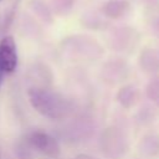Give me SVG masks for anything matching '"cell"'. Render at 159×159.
Listing matches in <instances>:
<instances>
[{
    "instance_id": "cell-1",
    "label": "cell",
    "mask_w": 159,
    "mask_h": 159,
    "mask_svg": "<svg viewBox=\"0 0 159 159\" xmlns=\"http://www.w3.org/2000/svg\"><path fill=\"white\" fill-rule=\"evenodd\" d=\"M29 101L31 106L43 117L50 119H65L75 111V103L63 94L47 88H30Z\"/></svg>"
},
{
    "instance_id": "cell-2",
    "label": "cell",
    "mask_w": 159,
    "mask_h": 159,
    "mask_svg": "<svg viewBox=\"0 0 159 159\" xmlns=\"http://www.w3.org/2000/svg\"><path fill=\"white\" fill-rule=\"evenodd\" d=\"M99 145L106 157L111 159H119L128 150V139L120 128L109 127L103 130Z\"/></svg>"
},
{
    "instance_id": "cell-3",
    "label": "cell",
    "mask_w": 159,
    "mask_h": 159,
    "mask_svg": "<svg viewBox=\"0 0 159 159\" xmlns=\"http://www.w3.org/2000/svg\"><path fill=\"white\" fill-rule=\"evenodd\" d=\"M27 143L32 148H35L36 150H39L40 153L50 158H57L61 152L58 142L48 133H45L41 130H35L30 133L27 137Z\"/></svg>"
},
{
    "instance_id": "cell-4",
    "label": "cell",
    "mask_w": 159,
    "mask_h": 159,
    "mask_svg": "<svg viewBox=\"0 0 159 159\" xmlns=\"http://www.w3.org/2000/svg\"><path fill=\"white\" fill-rule=\"evenodd\" d=\"M17 50L12 36L0 40V68L4 73H12L17 67Z\"/></svg>"
},
{
    "instance_id": "cell-5",
    "label": "cell",
    "mask_w": 159,
    "mask_h": 159,
    "mask_svg": "<svg viewBox=\"0 0 159 159\" xmlns=\"http://www.w3.org/2000/svg\"><path fill=\"white\" fill-rule=\"evenodd\" d=\"M127 76V67L124 62L112 61L106 63L102 71V77L109 82H118Z\"/></svg>"
},
{
    "instance_id": "cell-6",
    "label": "cell",
    "mask_w": 159,
    "mask_h": 159,
    "mask_svg": "<svg viewBox=\"0 0 159 159\" xmlns=\"http://www.w3.org/2000/svg\"><path fill=\"white\" fill-rule=\"evenodd\" d=\"M140 67L147 73L159 72V51L154 48H147L142 52L139 58Z\"/></svg>"
},
{
    "instance_id": "cell-7",
    "label": "cell",
    "mask_w": 159,
    "mask_h": 159,
    "mask_svg": "<svg viewBox=\"0 0 159 159\" xmlns=\"http://www.w3.org/2000/svg\"><path fill=\"white\" fill-rule=\"evenodd\" d=\"M117 99L124 108H130L133 107L138 99H139V91L134 86H125L122 87L118 93H117Z\"/></svg>"
},
{
    "instance_id": "cell-8",
    "label": "cell",
    "mask_w": 159,
    "mask_h": 159,
    "mask_svg": "<svg viewBox=\"0 0 159 159\" xmlns=\"http://www.w3.org/2000/svg\"><path fill=\"white\" fill-rule=\"evenodd\" d=\"M129 9V4L124 0H111L108 2H106L102 7V11L106 16L111 17V19H118L120 16H123L127 10Z\"/></svg>"
},
{
    "instance_id": "cell-9",
    "label": "cell",
    "mask_w": 159,
    "mask_h": 159,
    "mask_svg": "<svg viewBox=\"0 0 159 159\" xmlns=\"http://www.w3.org/2000/svg\"><path fill=\"white\" fill-rule=\"evenodd\" d=\"M142 152L147 155H157L159 154V137L149 135L142 142Z\"/></svg>"
},
{
    "instance_id": "cell-10",
    "label": "cell",
    "mask_w": 159,
    "mask_h": 159,
    "mask_svg": "<svg viewBox=\"0 0 159 159\" xmlns=\"http://www.w3.org/2000/svg\"><path fill=\"white\" fill-rule=\"evenodd\" d=\"M130 42H132V37H130V34L128 31L123 32L122 30H119L116 35H114V39H113V47L117 50V51H123L124 48H128L130 46Z\"/></svg>"
},
{
    "instance_id": "cell-11",
    "label": "cell",
    "mask_w": 159,
    "mask_h": 159,
    "mask_svg": "<svg viewBox=\"0 0 159 159\" xmlns=\"http://www.w3.org/2000/svg\"><path fill=\"white\" fill-rule=\"evenodd\" d=\"M147 97L154 102L157 106H159V78H155L150 81L145 87Z\"/></svg>"
},
{
    "instance_id": "cell-12",
    "label": "cell",
    "mask_w": 159,
    "mask_h": 159,
    "mask_svg": "<svg viewBox=\"0 0 159 159\" xmlns=\"http://www.w3.org/2000/svg\"><path fill=\"white\" fill-rule=\"evenodd\" d=\"M153 29L157 34H159V17H157V20L153 22Z\"/></svg>"
},
{
    "instance_id": "cell-13",
    "label": "cell",
    "mask_w": 159,
    "mask_h": 159,
    "mask_svg": "<svg viewBox=\"0 0 159 159\" xmlns=\"http://www.w3.org/2000/svg\"><path fill=\"white\" fill-rule=\"evenodd\" d=\"M76 159H97L94 157H91V155H87V154H80L76 157Z\"/></svg>"
},
{
    "instance_id": "cell-14",
    "label": "cell",
    "mask_w": 159,
    "mask_h": 159,
    "mask_svg": "<svg viewBox=\"0 0 159 159\" xmlns=\"http://www.w3.org/2000/svg\"><path fill=\"white\" fill-rule=\"evenodd\" d=\"M2 75H4V72H2V70L0 68V87H1V82H2Z\"/></svg>"
}]
</instances>
